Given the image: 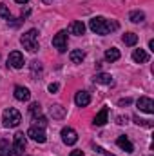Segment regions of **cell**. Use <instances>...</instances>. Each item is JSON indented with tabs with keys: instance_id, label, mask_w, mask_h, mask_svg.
I'll return each mask as SVG.
<instances>
[{
	"instance_id": "cell-1",
	"label": "cell",
	"mask_w": 154,
	"mask_h": 156,
	"mask_svg": "<svg viewBox=\"0 0 154 156\" xmlns=\"http://www.w3.org/2000/svg\"><path fill=\"white\" fill-rule=\"evenodd\" d=\"M89 27L96 35H109L111 31H116L118 29V22L107 20L103 16H94V18L89 20Z\"/></svg>"
},
{
	"instance_id": "cell-2",
	"label": "cell",
	"mask_w": 154,
	"mask_h": 156,
	"mask_svg": "<svg viewBox=\"0 0 154 156\" xmlns=\"http://www.w3.org/2000/svg\"><path fill=\"white\" fill-rule=\"evenodd\" d=\"M22 45H24V49H27L29 53H37L40 49V44H38V31L37 29H29L26 35H22Z\"/></svg>"
},
{
	"instance_id": "cell-3",
	"label": "cell",
	"mask_w": 154,
	"mask_h": 156,
	"mask_svg": "<svg viewBox=\"0 0 154 156\" xmlns=\"http://www.w3.org/2000/svg\"><path fill=\"white\" fill-rule=\"evenodd\" d=\"M2 122H4V127H16L22 122V115L15 107H7L2 115Z\"/></svg>"
},
{
	"instance_id": "cell-4",
	"label": "cell",
	"mask_w": 154,
	"mask_h": 156,
	"mask_svg": "<svg viewBox=\"0 0 154 156\" xmlns=\"http://www.w3.org/2000/svg\"><path fill=\"white\" fill-rule=\"evenodd\" d=\"M26 149V136L24 133H16L13 138V145H11V156H20Z\"/></svg>"
},
{
	"instance_id": "cell-5",
	"label": "cell",
	"mask_w": 154,
	"mask_h": 156,
	"mask_svg": "<svg viewBox=\"0 0 154 156\" xmlns=\"http://www.w3.org/2000/svg\"><path fill=\"white\" fill-rule=\"evenodd\" d=\"M53 45L58 49V53H65L67 51V33L65 31H58L53 37Z\"/></svg>"
},
{
	"instance_id": "cell-6",
	"label": "cell",
	"mask_w": 154,
	"mask_h": 156,
	"mask_svg": "<svg viewBox=\"0 0 154 156\" xmlns=\"http://www.w3.org/2000/svg\"><path fill=\"white\" fill-rule=\"evenodd\" d=\"M62 140L65 145H75L78 142V134L73 127H64L62 129Z\"/></svg>"
},
{
	"instance_id": "cell-7",
	"label": "cell",
	"mask_w": 154,
	"mask_h": 156,
	"mask_svg": "<svg viewBox=\"0 0 154 156\" xmlns=\"http://www.w3.org/2000/svg\"><path fill=\"white\" fill-rule=\"evenodd\" d=\"M7 64L13 67V69H22L24 67V55L20 51H13L7 58Z\"/></svg>"
},
{
	"instance_id": "cell-8",
	"label": "cell",
	"mask_w": 154,
	"mask_h": 156,
	"mask_svg": "<svg viewBox=\"0 0 154 156\" xmlns=\"http://www.w3.org/2000/svg\"><path fill=\"white\" fill-rule=\"evenodd\" d=\"M136 105H138L140 111H143V113H147V115H152L154 113V102H152V98H149V96H142V98L136 102Z\"/></svg>"
},
{
	"instance_id": "cell-9",
	"label": "cell",
	"mask_w": 154,
	"mask_h": 156,
	"mask_svg": "<svg viewBox=\"0 0 154 156\" xmlns=\"http://www.w3.org/2000/svg\"><path fill=\"white\" fill-rule=\"evenodd\" d=\"M27 136H29L31 140L38 142V144H44V142L47 140V136H45L44 129H38V127H29V131H27Z\"/></svg>"
},
{
	"instance_id": "cell-10",
	"label": "cell",
	"mask_w": 154,
	"mask_h": 156,
	"mask_svg": "<svg viewBox=\"0 0 154 156\" xmlns=\"http://www.w3.org/2000/svg\"><path fill=\"white\" fill-rule=\"evenodd\" d=\"M75 104H76L78 107H87L91 104V94L87 91H78L76 94H75Z\"/></svg>"
},
{
	"instance_id": "cell-11",
	"label": "cell",
	"mask_w": 154,
	"mask_h": 156,
	"mask_svg": "<svg viewBox=\"0 0 154 156\" xmlns=\"http://www.w3.org/2000/svg\"><path fill=\"white\" fill-rule=\"evenodd\" d=\"M15 98H16L18 102H27V100L31 98V93H29L27 87H24V85H16V87H15Z\"/></svg>"
},
{
	"instance_id": "cell-12",
	"label": "cell",
	"mask_w": 154,
	"mask_h": 156,
	"mask_svg": "<svg viewBox=\"0 0 154 156\" xmlns=\"http://www.w3.org/2000/svg\"><path fill=\"white\" fill-rule=\"evenodd\" d=\"M69 33H71V35H76V37H82V35L85 33V24H83L82 20L71 22V24H69Z\"/></svg>"
},
{
	"instance_id": "cell-13",
	"label": "cell",
	"mask_w": 154,
	"mask_h": 156,
	"mask_svg": "<svg viewBox=\"0 0 154 156\" xmlns=\"http://www.w3.org/2000/svg\"><path fill=\"white\" fill-rule=\"evenodd\" d=\"M116 144H118V147H120V149H123L125 153H132V151H134V145L129 142V138H127V136H118Z\"/></svg>"
},
{
	"instance_id": "cell-14",
	"label": "cell",
	"mask_w": 154,
	"mask_h": 156,
	"mask_svg": "<svg viewBox=\"0 0 154 156\" xmlns=\"http://www.w3.org/2000/svg\"><path fill=\"white\" fill-rule=\"evenodd\" d=\"M94 82H96V83H102V85H113V83H114L113 76L107 75V73H98V75L94 76Z\"/></svg>"
},
{
	"instance_id": "cell-15",
	"label": "cell",
	"mask_w": 154,
	"mask_h": 156,
	"mask_svg": "<svg viewBox=\"0 0 154 156\" xmlns=\"http://www.w3.org/2000/svg\"><path fill=\"white\" fill-rule=\"evenodd\" d=\"M132 60L138 62V64H145V62H149V55H147L143 49H134V53H132Z\"/></svg>"
},
{
	"instance_id": "cell-16",
	"label": "cell",
	"mask_w": 154,
	"mask_h": 156,
	"mask_svg": "<svg viewBox=\"0 0 154 156\" xmlns=\"http://www.w3.org/2000/svg\"><path fill=\"white\" fill-rule=\"evenodd\" d=\"M107 116H109V109L102 107V111L94 116V125H105L107 123Z\"/></svg>"
},
{
	"instance_id": "cell-17",
	"label": "cell",
	"mask_w": 154,
	"mask_h": 156,
	"mask_svg": "<svg viewBox=\"0 0 154 156\" xmlns=\"http://www.w3.org/2000/svg\"><path fill=\"white\" fill-rule=\"evenodd\" d=\"M69 58H71V62H73V64H82V62H83V58H85V53H83L82 49H75V51H71V53H69Z\"/></svg>"
},
{
	"instance_id": "cell-18",
	"label": "cell",
	"mask_w": 154,
	"mask_h": 156,
	"mask_svg": "<svg viewBox=\"0 0 154 156\" xmlns=\"http://www.w3.org/2000/svg\"><path fill=\"white\" fill-rule=\"evenodd\" d=\"M105 60H107V62H116V60H120V51H118L116 47L107 49V51H105Z\"/></svg>"
},
{
	"instance_id": "cell-19",
	"label": "cell",
	"mask_w": 154,
	"mask_h": 156,
	"mask_svg": "<svg viewBox=\"0 0 154 156\" xmlns=\"http://www.w3.org/2000/svg\"><path fill=\"white\" fill-rule=\"evenodd\" d=\"M51 115H53V118L60 120V118L65 116V107H62V105H53V107H51Z\"/></svg>"
},
{
	"instance_id": "cell-20",
	"label": "cell",
	"mask_w": 154,
	"mask_h": 156,
	"mask_svg": "<svg viewBox=\"0 0 154 156\" xmlns=\"http://www.w3.org/2000/svg\"><path fill=\"white\" fill-rule=\"evenodd\" d=\"M0 156H11V145L5 138L0 140Z\"/></svg>"
},
{
	"instance_id": "cell-21",
	"label": "cell",
	"mask_w": 154,
	"mask_h": 156,
	"mask_svg": "<svg viewBox=\"0 0 154 156\" xmlns=\"http://www.w3.org/2000/svg\"><path fill=\"white\" fill-rule=\"evenodd\" d=\"M121 40H123L125 45H136V44H138V35H134V33H125Z\"/></svg>"
},
{
	"instance_id": "cell-22",
	"label": "cell",
	"mask_w": 154,
	"mask_h": 156,
	"mask_svg": "<svg viewBox=\"0 0 154 156\" xmlns=\"http://www.w3.org/2000/svg\"><path fill=\"white\" fill-rule=\"evenodd\" d=\"M129 18H131V22L140 24V22H143V20H145V15H143V11H132V13L129 15Z\"/></svg>"
},
{
	"instance_id": "cell-23",
	"label": "cell",
	"mask_w": 154,
	"mask_h": 156,
	"mask_svg": "<svg viewBox=\"0 0 154 156\" xmlns=\"http://www.w3.org/2000/svg\"><path fill=\"white\" fill-rule=\"evenodd\" d=\"M29 113H31V116H33V118H38V116H42V105H40L38 102L31 104V107H29Z\"/></svg>"
},
{
	"instance_id": "cell-24",
	"label": "cell",
	"mask_w": 154,
	"mask_h": 156,
	"mask_svg": "<svg viewBox=\"0 0 154 156\" xmlns=\"http://www.w3.org/2000/svg\"><path fill=\"white\" fill-rule=\"evenodd\" d=\"M33 120H35L33 127H38V129H45L47 127V118L45 116H38V118H33Z\"/></svg>"
},
{
	"instance_id": "cell-25",
	"label": "cell",
	"mask_w": 154,
	"mask_h": 156,
	"mask_svg": "<svg viewBox=\"0 0 154 156\" xmlns=\"http://www.w3.org/2000/svg\"><path fill=\"white\" fill-rule=\"evenodd\" d=\"M0 16H2V18H7V20L11 18V13H9V9L5 7V4H0Z\"/></svg>"
},
{
	"instance_id": "cell-26",
	"label": "cell",
	"mask_w": 154,
	"mask_h": 156,
	"mask_svg": "<svg viewBox=\"0 0 154 156\" xmlns=\"http://www.w3.org/2000/svg\"><path fill=\"white\" fill-rule=\"evenodd\" d=\"M31 71H33V75H35V73H42V64H40V62H37V60H35V62H31Z\"/></svg>"
},
{
	"instance_id": "cell-27",
	"label": "cell",
	"mask_w": 154,
	"mask_h": 156,
	"mask_svg": "<svg viewBox=\"0 0 154 156\" xmlns=\"http://www.w3.org/2000/svg\"><path fill=\"white\" fill-rule=\"evenodd\" d=\"M129 104H131V98H123V100H120V102H118V105H120V107L129 105Z\"/></svg>"
},
{
	"instance_id": "cell-28",
	"label": "cell",
	"mask_w": 154,
	"mask_h": 156,
	"mask_svg": "<svg viewBox=\"0 0 154 156\" xmlns=\"http://www.w3.org/2000/svg\"><path fill=\"white\" fill-rule=\"evenodd\" d=\"M58 87H60L58 83H51V85H49V93H56V91H58Z\"/></svg>"
},
{
	"instance_id": "cell-29",
	"label": "cell",
	"mask_w": 154,
	"mask_h": 156,
	"mask_svg": "<svg viewBox=\"0 0 154 156\" xmlns=\"http://www.w3.org/2000/svg\"><path fill=\"white\" fill-rule=\"evenodd\" d=\"M69 156H83V151H73Z\"/></svg>"
},
{
	"instance_id": "cell-30",
	"label": "cell",
	"mask_w": 154,
	"mask_h": 156,
	"mask_svg": "<svg viewBox=\"0 0 154 156\" xmlns=\"http://www.w3.org/2000/svg\"><path fill=\"white\" fill-rule=\"evenodd\" d=\"M116 120H118V123H125V122H127V116H125V118H123V116H118Z\"/></svg>"
},
{
	"instance_id": "cell-31",
	"label": "cell",
	"mask_w": 154,
	"mask_h": 156,
	"mask_svg": "<svg viewBox=\"0 0 154 156\" xmlns=\"http://www.w3.org/2000/svg\"><path fill=\"white\" fill-rule=\"evenodd\" d=\"M149 49L154 51V40H149Z\"/></svg>"
},
{
	"instance_id": "cell-32",
	"label": "cell",
	"mask_w": 154,
	"mask_h": 156,
	"mask_svg": "<svg viewBox=\"0 0 154 156\" xmlns=\"http://www.w3.org/2000/svg\"><path fill=\"white\" fill-rule=\"evenodd\" d=\"M15 2H18V4H27L29 0H15Z\"/></svg>"
},
{
	"instance_id": "cell-33",
	"label": "cell",
	"mask_w": 154,
	"mask_h": 156,
	"mask_svg": "<svg viewBox=\"0 0 154 156\" xmlns=\"http://www.w3.org/2000/svg\"><path fill=\"white\" fill-rule=\"evenodd\" d=\"M44 2H45V4H51V2H53V0H44Z\"/></svg>"
}]
</instances>
